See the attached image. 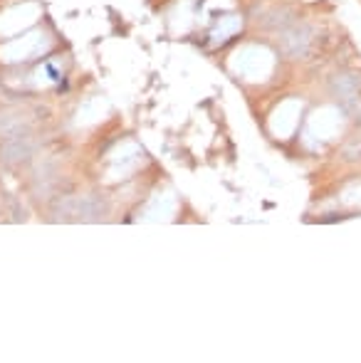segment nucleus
Instances as JSON below:
<instances>
[{
    "label": "nucleus",
    "instance_id": "1",
    "mask_svg": "<svg viewBox=\"0 0 361 363\" xmlns=\"http://www.w3.org/2000/svg\"><path fill=\"white\" fill-rule=\"evenodd\" d=\"M43 48H45V35L35 33V35H28V38L13 40L10 45H5L0 55H3L5 60H28V57H33V55H38Z\"/></svg>",
    "mask_w": 361,
    "mask_h": 363
},
{
    "label": "nucleus",
    "instance_id": "2",
    "mask_svg": "<svg viewBox=\"0 0 361 363\" xmlns=\"http://www.w3.org/2000/svg\"><path fill=\"white\" fill-rule=\"evenodd\" d=\"M38 18V8L35 5H23V8H13L0 18V30L3 33H18V30L28 28L33 20Z\"/></svg>",
    "mask_w": 361,
    "mask_h": 363
},
{
    "label": "nucleus",
    "instance_id": "3",
    "mask_svg": "<svg viewBox=\"0 0 361 363\" xmlns=\"http://www.w3.org/2000/svg\"><path fill=\"white\" fill-rule=\"evenodd\" d=\"M238 69H243L245 74H250L252 79L260 74H265L270 69V57L262 50H245L243 55H238Z\"/></svg>",
    "mask_w": 361,
    "mask_h": 363
}]
</instances>
